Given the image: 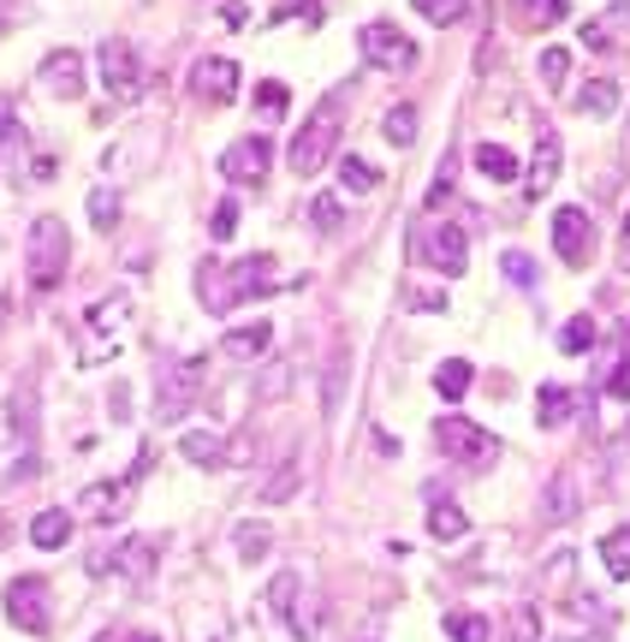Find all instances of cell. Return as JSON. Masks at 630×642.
Listing matches in <instances>:
<instances>
[{"instance_id":"obj_1","label":"cell","mask_w":630,"mask_h":642,"mask_svg":"<svg viewBox=\"0 0 630 642\" xmlns=\"http://www.w3.org/2000/svg\"><path fill=\"white\" fill-rule=\"evenodd\" d=\"M340 125H345V90H333V96L310 113V120H303L298 137H291L286 167L298 173V179H316V173L328 167V155L340 150Z\"/></svg>"},{"instance_id":"obj_2","label":"cell","mask_w":630,"mask_h":642,"mask_svg":"<svg viewBox=\"0 0 630 642\" xmlns=\"http://www.w3.org/2000/svg\"><path fill=\"white\" fill-rule=\"evenodd\" d=\"M256 291H274V256H244L239 268H214V262H202V280H197V298L209 303V310H232V303L256 298Z\"/></svg>"},{"instance_id":"obj_3","label":"cell","mask_w":630,"mask_h":642,"mask_svg":"<svg viewBox=\"0 0 630 642\" xmlns=\"http://www.w3.org/2000/svg\"><path fill=\"white\" fill-rule=\"evenodd\" d=\"M71 268V239H66V221L60 214H42L24 239V274H31L36 291H54Z\"/></svg>"},{"instance_id":"obj_4","label":"cell","mask_w":630,"mask_h":642,"mask_svg":"<svg viewBox=\"0 0 630 642\" xmlns=\"http://www.w3.org/2000/svg\"><path fill=\"white\" fill-rule=\"evenodd\" d=\"M434 441H441V452L452 464H471V471H482V464L500 458V441H494L482 422H471V417H441V422H434Z\"/></svg>"},{"instance_id":"obj_5","label":"cell","mask_w":630,"mask_h":642,"mask_svg":"<svg viewBox=\"0 0 630 642\" xmlns=\"http://www.w3.org/2000/svg\"><path fill=\"white\" fill-rule=\"evenodd\" d=\"M96 60H101V90H108V96H120V101H137V96H143L137 48H131L125 36H108V42L96 48Z\"/></svg>"},{"instance_id":"obj_6","label":"cell","mask_w":630,"mask_h":642,"mask_svg":"<svg viewBox=\"0 0 630 642\" xmlns=\"http://www.w3.org/2000/svg\"><path fill=\"white\" fill-rule=\"evenodd\" d=\"M202 375H209V357H185L179 369H167V381L155 387V417L161 422H179L190 411V399L202 392Z\"/></svg>"},{"instance_id":"obj_7","label":"cell","mask_w":630,"mask_h":642,"mask_svg":"<svg viewBox=\"0 0 630 642\" xmlns=\"http://www.w3.org/2000/svg\"><path fill=\"white\" fill-rule=\"evenodd\" d=\"M357 54L369 66H380V71H410L417 66V42H410L405 31H393V24H363Z\"/></svg>"},{"instance_id":"obj_8","label":"cell","mask_w":630,"mask_h":642,"mask_svg":"<svg viewBox=\"0 0 630 642\" xmlns=\"http://www.w3.org/2000/svg\"><path fill=\"white\" fill-rule=\"evenodd\" d=\"M553 251H560L565 268H589V256H595V226H589V209L565 202V209L553 214Z\"/></svg>"},{"instance_id":"obj_9","label":"cell","mask_w":630,"mask_h":642,"mask_svg":"<svg viewBox=\"0 0 630 642\" xmlns=\"http://www.w3.org/2000/svg\"><path fill=\"white\" fill-rule=\"evenodd\" d=\"M7 619L24 637H48V583L42 577H12L7 583Z\"/></svg>"},{"instance_id":"obj_10","label":"cell","mask_w":630,"mask_h":642,"mask_svg":"<svg viewBox=\"0 0 630 642\" xmlns=\"http://www.w3.org/2000/svg\"><path fill=\"white\" fill-rule=\"evenodd\" d=\"M155 553H161V542L155 535H131L125 547H113V553H96L90 560V577H108V572H120V577H131V583H143L155 572Z\"/></svg>"},{"instance_id":"obj_11","label":"cell","mask_w":630,"mask_h":642,"mask_svg":"<svg viewBox=\"0 0 630 642\" xmlns=\"http://www.w3.org/2000/svg\"><path fill=\"white\" fill-rule=\"evenodd\" d=\"M268 160H274V143L262 137V131H251V137H239L232 150L221 155V179L232 185H256L262 173H268Z\"/></svg>"},{"instance_id":"obj_12","label":"cell","mask_w":630,"mask_h":642,"mask_svg":"<svg viewBox=\"0 0 630 642\" xmlns=\"http://www.w3.org/2000/svg\"><path fill=\"white\" fill-rule=\"evenodd\" d=\"M417 251L422 256H429L434 262V268H441L446 274V280H452V274H464V262H471V244H464V232L458 226H422V239H417Z\"/></svg>"},{"instance_id":"obj_13","label":"cell","mask_w":630,"mask_h":642,"mask_svg":"<svg viewBox=\"0 0 630 642\" xmlns=\"http://www.w3.org/2000/svg\"><path fill=\"white\" fill-rule=\"evenodd\" d=\"M36 78H42V90H48V96H66V101L84 96V60L71 48H54L48 60H42Z\"/></svg>"},{"instance_id":"obj_14","label":"cell","mask_w":630,"mask_h":642,"mask_svg":"<svg viewBox=\"0 0 630 642\" xmlns=\"http://www.w3.org/2000/svg\"><path fill=\"white\" fill-rule=\"evenodd\" d=\"M268 607L291 624V637H298V642L316 637V619H310V612H298V577H291V572H280V577L268 583Z\"/></svg>"},{"instance_id":"obj_15","label":"cell","mask_w":630,"mask_h":642,"mask_svg":"<svg viewBox=\"0 0 630 642\" xmlns=\"http://www.w3.org/2000/svg\"><path fill=\"white\" fill-rule=\"evenodd\" d=\"M190 84H197V96H209V101H232V96H239V66L214 54V60L190 66Z\"/></svg>"},{"instance_id":"obj_16","label":"cell","mask_w":630,"mask_h":642,"mask_svg":"<svg viewBox=\"0 0 630 642\" xmlns=\"http://www.w3.org/2000/svg\"><path fill=\"white\" fill-rule=\"evenodd\" d=\"M560 131H548L541 125V137H535V160H530V191L541 197V191H553L560 185Z\"/></svg>"},{"instance_id":"obj_17","label":"cell","mask_w":630,"mask_h":642,"mask_svg":"<svg viewBox=\"0 0 630 642\" xmlns=\"http://www.w3.org/2000/svg\"><path fill=\"white\" fill-rule=\"evenodd\" d=\"M619 36H630V0H612L600 19L583 24V48H612Z\"/></svg>"},{"instance_id":"obj_18","label":"cell","mask_w":630,"mask_h":642,"mask_svg":"<svg viewBox=\"0 0 630 642\" xmlns=\"http://www.w3.org/2000/svg\"><path fill=\"white\" fill-rule=\"evenodd\" d=\"M131 482H137V476H125V482H90V488L78 494V512H90V518H120Z\"/></svg>"},{"instance_id":"obj_19","label":"cell","mask_w":630,"mask_h":642,"mask_svg":"<svg viewBox=\"0 0 630 642\" xmlns=\"http://www.w3.org/2000/svg\"><path fill=\"white\" fill-rule=\"evenodd\" d=\"M31 542H36L42 553H54V547L71 542V512H66V506H48V512L31 518Z\"/></svg>"},{"instance_id":"obj_20","label":"cell","mask_w":630,"mask_h":642,"mask_svg":"<svg viewBox=\"0 0 630 642\" xmlns=\"http://www.w3.org/2000/svg\"><path fill=\"white\" fill-rule=\"evenodd\" d=\"M471 160H476L482 179H494V185H511V179H518V155L500 150V143H476Z\"/></svg>"},{"instance_id":"obj_21","label":"cell","mask_w":630,"mask_h":642,"mask_svg":"<svg viewBox=\"0 0 630 642\" xmlns=\"http://www.w3.org/2000/svg\"><path fill=\"white\" fill-rule=\"evenodd\" d=\"M268 345H274V328H268V321H251V328H232V333H226L221 352H226V357H262Z\"/></svg>"},{"instance_id":"obj_22","label":"cell","mask_w":630,"mask_h":642,"mask_svg":"<svg viewBox=\"0 0 630 642\" xmlns=\"http://www.w3.org/2000/svg\"><path fill=\"white\" fill-rule=\"evenodd\" d=\"M541 518H548V523H565V518H577V482H571L565 471L548 482V500H541Z\"/></svg>"},{"instance_id":"obj_23","label":"cell","mask_w":630,"mask_h":642,"mask_svg":"<svg viewBox=\"0 0 630 642\" xmlns=\"http://www.w3.org/2000/svg\"><path fill=\"white\" fill-rule=\"evenodd\" d=\"M429 535H434V542H464V535H471V518H464L452 500H434V512H429Z\"/></svg>"},{"instance_id":"obj_24","label":"cell","mask_w":630,"mask_h":642,"mask_svg":"<svg viewBox=\"0 0 630 642\" xmlns=\"http://www.w3.org/2000/svg\"><path fill=\"white\" fill-rule=\"evenodd\" d=\"M434 392H441L446 405H458L464 392H471V363H464V357H446L441 369H434Z\"/></svg>"},{"instance_id":"obj_25","label":"cell","mask_w":630,"mask_h":642,"mask_svg":"<svg viewBox=\"0 0 630 642\" xmlns=\"http://www.w3.org/2000/svg\"><path fill=\"white\" fill-rule=\"evenodd\" d=\"M380 185V173L369 167L363 155H340V191H351V197H369Z\"/></svg>"},{"instance_id":"obj_26","label":"cell","mask_w":630,"mask_h":642,"mask_svg":"<svg viewBox=\"0 0 630 642\" xmlns=\"http://www.w3.org/2000/svg\"><path fill=\"white\" fill-rule=\"evenodd\" d=\"M600 560H607V577L630 583V523L612 530V535H600Z\"/></svg>"},{"instance_id":"obj_27","label":"cell","mask_w":630,"mask_h":642,"mask_svg":"<svg viewBox=\"0 0 630 642\" xmlns=\"http://www.w3.org/2000/svg\"><path fill=\"white\" fill-rule=\"evenodd\" d=\"M571 405H577V399H571L565 387H541L535 392V422H541V429H560V422L571 417Z\"/></svg>"},{"instance_id":"obj_28","label":"cell","mask_w":630,"mask_h":642,"mask_svg":"<svg viewBox=\"0 0 630 642\" xmlns=\"http://www.w3.org/2000/svg\"><path fill=\"white\" fill-rule=\"evenodd\" d=\"M577 108H583V113H589V120H607V113H612V108H619V84H612V78H595V84H589V90H583V96H577Z\"/></svg>"},{"instance_id":"obj_29","label":"cell","mask_w":630,"mask_h":642,"mask_svg":"<svg viewBox=\"0 0 630 642\" xmlns=\"http://www.w3.org/2000/svg\"><path fill=\"white\" fill-rule=\"evenodd\" d=\"M179 452L190 464H209V471H214V464H226V441H221V434H185Z\"/></svg>"},{"instance_id":"obj_30","label":"cell","mask_w":630,"mask_h":642,"mask_svg":"<svg viewBox=\"0 0 630 642\" xmlns=\"http://www.w3.org/2000/svg\"><path fill=\"white\" fill-rule=\"evenodd\" d=\"M380 137L387 143H399V150H410V143H417V108H387V120H380Z\"/></svg>"},{"instance_id":"obj_31","label":"cell","mask_w":630,"mask_h":642,"mask_svg":"<svg viewBox=\"0 0 630 642\" xmlns=\"http://www.w3.org/2000/svg\"><path fill=\"white\" fill-rule=\"evenodd\" d=\"M595 340H600V328H595L589 316H571L565 328H560V352H571V357H583Z\"/></svg>"},{"instance_id":"obj_32","label":"cell","mask_w":630,"mask_h":642,"mask_svg":"<svg viewBox=\"0 0 630 642\" xmlns=\"http://www.w3.org/2000/svg\"><path fill=\"white\" fill-rule=\"evenodd\" d=\"M232 542H239V553H244V560H262V553L274 547V530H268V523H256V518H244Z\"/></svg>"},{"instance_id":"obj_33","label":"cell","mask_w":630,"mask_h":642,"mask_svg":"<svg viewBox=\"0 0 630 642\" xmlns=\"http://www.w3.org/2000/svg\"><path fill=\"white\" fill-rule=\"evenodd\" d=\"M298 476H303V464H280V471L268 476V488H262V506H280V500H291V494H298Z\"/></svg>"},{"instance_id":"obj_34","label":"cell","mask_w":630,"mask_h":642,"mask_svg":"<svg viewBox=\"0 0 630 642\" xmlns=\"http://www.w3.org/2000/svg\"><path fill=\"white\" fill-rule=\"evenodd\" d=\"M291 108V90H286V84L280 78H268V84H256V113H262V120H280V113Z\"/></svg>"},{"instance_id":"obj_35","label":"cell","mask_w":630,"mask_h":642,"mask_svg":"<svg viewBox=\"0 0 630 642\" xmlns=\"http://www.w3.org/2000/svg\"><path fill=\"white\" fill-rule=\"evenodd\" d=\"M90 221H96V232L120 226V197H113L108 185H96V191H90Z\"/></svg>"},{"instance_id":"obj_36","label":"cell","mask_w":630,"mask_h":642,"mask_svg":"<svg viewBox=\"0 0 630 642\" xmlns=\"http://www.w3.org/2000/svg\"><path fill=\"white\" fill-rule=\"evenodd\" d=\"M506 642H541V607H511V631H506Z\"/></svg>"},{"instance_id":"obj_37","label":"cell","mask_w":630,"mask_h":642,"mask_svg":"<svg viewBox=\"0 0 630 642\" xmlns=\"http://www.w3.org/2000/svg\"><path fill=\"white\" fill-rule=\"evenodd\" d=\"M417 12L429 24H458L464 12H471V0H417Z\"/></svg>"},{"instance_id":"obj_38","label":"cell","mask_w":630,"mask_h":642,"mask_svg":"<svg viewBox=\"0 0 630 642\" xmlns=\"http://www.w3.org/2000/svg\"><path fill=\"white\" fill-rule=\"evenodd\" d=\"M452 642H488V619L482 612H458V619H446Z\"/></svg>"},{"instance_id":"obj_39","label":"cell","mask_w":630,"mask_h":642,"mask_svg":"<svg viewBox=\"0 0 630 642\" xmlns=\"http://www.w3.org/2000/svg\"><path fill=\"white\" fill-rule=\"evenodd\" d=\"M232 232H239V202H232V197H226V202H214V221H209V239H214V244H226V239H232Z\"/></svg>"},{"instance_id":"obj_40","label":"cell","mask_w":630,"mask_h":642,"mask_svg":"<svg viewBox=\"0 0 630 642\" xmlns=\"http://www.w3.org/2000/svg\"><path fill=\"white\" fill-rule=\"evenodd\" d=\"M310 221H316V232H340V221H345V214H340V197H316V202H310Z\"/></svg>"},{"instance_id":"obj_41","label":"cell","mask_w":630,"mask_h":642,"mask_svg":"<svg viewBox=\"0 0 630 642\" xmlns=\"http://www.w3.org/2000/svg\"><path fill=\"white\" fill-rule=\"evenodd\" d=\"M500 268H506V280H511V286H523V291L535 286V262L523 256V251H506V262H500Z\"/></svg>"},{"instance_id":"obj_42","label":"cell","mask_w":630,"mask_h":642,"mask_svg":"<svg viewBox=\"0 0 630 642\" xmlns=\"http://www.w3.org/2000/svg\"><path fill=\"white\" fill-rule=\"evenodd\" d=\"M565 7H571V0H523V19H530V24H560Z\"/></svg>"},{"instance_id":"obj_43","label":"cell","mask_w":630,"mask_h":642,"mask_svg":"<svg viewBox=\"0 0 630 642\" xmlns=\"http://www.w3.org/2000/svg\"><path fill=\"white\" fill-rule=\"evenodd\" d=\"M565 71H571V54H565V48H541V78L560 84Z\"/></svg>"},{"instance_id":"obj_44","label":"cell","mask_w":630,"mask_h":642,"mask_svg":"<svg viewBox=\"0 0 630 642\" xmlns=\"http://www.w3.org/2000/svg\"><path fill=\"white\" fill-rule=\"evenodd\" d=\"M120 316H125V298H101L90 310V328H120Z\"/></svg>"},{"instance_id":"obj_45","label":"cell","mask_w":630,"mask_h":642,"mask_svg":"<svg viewBox=\"0 0 630 642\" xmlns=\"http://www.w3.org/2000/svg\"><path fill=\"white\" fill-rule=\"evenodd\" d=\"M405 303H410V310H446V291H429V286H405Z\"/></svg>"},{"instance_id":"obj_46","label":"cell","mask_w":630,"mask_h":642,"mask_svg":"<svg viewBox=\"0 0 630 642\" xmlns=\"http://www.w3.org/2000/svg\"><path fill=\"white\" fill-rule=\"evenodd\" d=\"M340 381H345V357H333V369H328V417L340 411Z\"/></svg>"},{"instance_id":"obj_47","label":"cell","mask_w":630,"mask_h":642,"mask_svg":"<svg viewBox=\"0 0 630 642\" xmlns=\"http://www.w3.org/2000/svg\"><path fill=\"white\" fill-rule=\"evenodd\" d=\"M607 392H612V399H625V405H630V363H619V369H612Z\"/></svg>"},{"instance_id":"obj_48","label":"cell","mask_w":630,"mask_h":642,"mask_svg":"<svg viewBox=\"0 0 630 642\" xmlns=\"http://www.w3.org/2000/svg\"><path fill=\"white\" fill-rule=\"evenodd\" d=\"M571 560H577V553H553V589H565V583H571Z\"/></svg>"},{"instance_id":"obj_49","label":"cell","mask_w":630,"mask_h":642,"mask_svg":"<svg viewBox=\"0 0 630 642\" xmlns=\"http://www.w3.org/2000/svg\"><path fill=\"white\" fill-rule=\"evenodd\" d=\"M19 12H24V0H0V31H7V24L19 19Z\"/></svg>"},{"instance_id":"obj_50","label":"cell","mask_w":630,"mask_h":642,"mask_svg":"<svg viewBox=\"0 0 630 642\" xmlns=\"http://www.w3.org/2000/svg\"><path fill=\"white\" fill-rule=\"evenodd\" d=\"M0 143H12V108L0 101Z\"/></svg>"},{"instance_id":"obj_51","label":"cell","mask_w":630,"mask_h":642,"mask_svg":"<svg viewBox=\"0 0 630 642\" xmlns=\"http://www.w3.org/2000/svg\"><path fill=\"white\" fill-rule=\"evenodd\" d=\"M131 642H161V637H150V631H143V637H131Z\"/></svg>"},{"instance_id":"obj_52","label":"cell","mask_w":630,"mask_h":642,"mask_svg":"<svg viewBox=\"0 0 630 642\" xmlns=\"http://www.w3.org/2000/svg\"><path fill=\"white\" fill-rule=\"evenodd\" d=\"M625 268H630V239H625Z\"/></svg>"},{"instance_id":"obj_53","label":"cell","mask_w":630,"mask_h":642,"mask_svg":"<svg viewBox=\"0 0 630 642\" xmlns=\"http://www.w3.org/2000/svg\"><path fill=\"white\" fill-rule=\"evenodd\" d=\"M625 239H630V214H625Z\"/></svg>"},{"instance_id":"obj_54","label":"cell","mask_w":630,"mask_h":642,"mask_svg":"<svg viewBox=\"0 0 630 642\" xmlns=\"http://www.w3.org/2000/svg\"><path fill=\"white\" fill-rule=\"evenodd\" d=\"M96 642H113V637H96Z\"/></svg>"}]
</instances>
